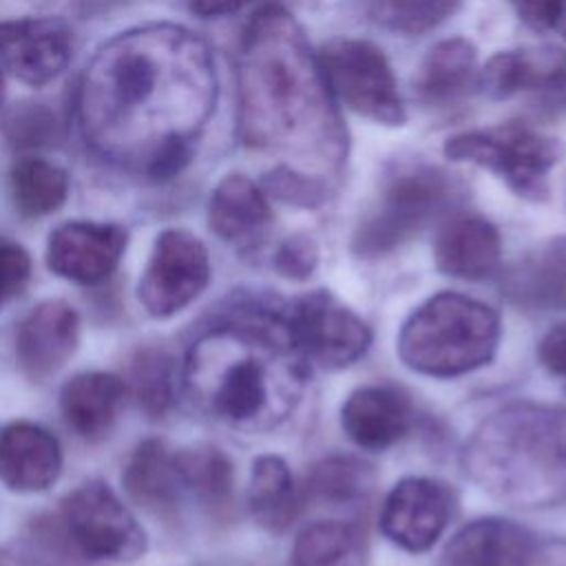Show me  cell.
I'll return each instance as SVG.
<instances>
[{
	"mask_svg": "<svg viewBox=\"0 0 566 566\" xmlns=\"http://www.w3.org/2000/svg\"><path fill=\"white\" fill-rule=\"evenodd\" d=\"M214 104L208 44L186 27L157 22L97 49L77 88V122L99 157L166 181L190 164Z\"/></svg>",
	"mask_w": 566,
	"mask_h": 566,
	"instance_id": "obj_1",
	"label": "cell"
},
{
	"mask_svg": "<svg viewBox=\"0 0 566 566\" xmlns=\"http://www.w3.org/2000/svg\"><path fill=\"white\" fill-rule=\"evenodd\" d=\"M239 137L245 146L338 172L347 133L301 24L281 7H263L239 51ZM307 172V170H305Z\"/></svg>",
	"mask_w": 566,
	"mask_h": 566,
	"instance_id": "obj_2",
	"label": "cell"
},
{
	"mask_svg": "<svg viewBox=\"0 0 566 566\" xmlns=\"http://www.w3.org/2000/svg\"><path fill=\"white\" fill-rule=\"evenodd\" d=\"M181 380L210 418L239 431H265L296 407L305 367L283 316L239 310L192 343Z\"/></svg>",
	"mask_w": 566,
	"mask_h": 566,
	"instance_id": "obj_3",
	"label": "cell"
},
{
	"mask_svg": "<svg viewBox=\"0 0 566 566\" xmlns=\"http://www.w3.org/2000/svg\"><path fill=\"white\" fill-rule=\"evenodd\" d=\"M467 473L517 509L566 502V413L517 402L486 418L464 451Z\"/></svg>",
	"mask_w": 566,
	"mask_h": 566,
	"instance_id": "obj_4",
	"label": "cell"
},
{
	"mask_svg": "<svg viewBox=\"0 0 566 566\" xmlns=\"http://www.w3.org/2000/svg\"><path fill=\"white\" fill-rule=\"evenodd\" d=\"M500 340L497 314L469 296L442 292L424 301L402 325L400 360L427 376L451 378L486 365Z\"/></svg>",
	"mask_w": 566,
	"mask_h": 566,
	"instance_id": "obj_5",
	"label": "cell"
},
{
	"mask_svg": "<svg viewBox=\"0 0 566 566\" xmlns=\"http://www.w3.org/2000/svg\"><path fill=\"white\" fill-rule=\"evenodd\" d=\"M458 195V186L436 166L398 170L382 186L352 237L358 256H380L413 239L440 217Z\"/></svg>",
	"mask_w": 566,
	"mask_h": 566,
	"instance_id": "obj_6",
	"label": "cell"
},
{
	"mask_svg": "<svg viewBox=\"0 0 566 566\" xmlns=\"http://www.w3.org/2000/svg\"><path fill=\"white\" fill-rule=\"evenodd\" d=\"M444 155L491 170L520 197L539 201L548 195V175L564 157V144L524 124H502L449 137Z\"/></svg>",
	"mask_w": 566,
	"mask_h": 566,
	"instance_id": "obj_7",
	"label": "cell"
},
{
	"mask_svg": "<svg viewBox=\"0 0 566 566\" xmlns=\"http://www.w3.org/2000/svg\"><path fill=\"white\" fill-rule=\"evenodd\" d=\"M318 62L332 95L354 113L387 126L405 124L402 97L378 46L367 40L338 38L321 49Z\"/></svg>",
	"mask_w": 566,
	"mask_h": 566,
	"instance_id": "obj_8",
	"label": "cell"
},
{
	"mask_svg": "<svg viewBox=\"0 0 566 566\" xmlns=\"http://www.w3.org/2000/svg\"><path fill=\"white\" fill-rule=\"evenodd\" d=\"M62 522L75 548L95 562H135L146 553V533L117 493L91 480L62 500Z\"/></svg>",
	"mask_w": 566,
	"mask_h": 566,
	"instance_id": "obj_9",
	"label": "cell"
},
{
	"mask_svg": "<svg viewBox=\"0 0 566 566\" xmlns=\"http://www.w3.org/2000/svg\"><path fill=\"white\" fill-rule=\"evenodd\" d=\"M208 279L210 259L201 239L184 228H166L155 239L137 298L153 318H168L190 305Z\"/></svg>",
	"mask_w": 566,
	"mask_h": 566,
	"instance_id": "obj_10",
	"label": "cell"
},
{
	"mask_svg": "<svg viewBox=\"0 0 566 566\" xmlns=\"http://www.w3.org/2000/svg\"><path fill=\"white\" fill-rule=\"evenodd\" d=\"M283 325L298 354L323 367H345L358 360L371 340L363 318L325 290L296 298Z\"/></svg>",
	"mask_w": 566,
	"mask_h": 566,
	"instance_id": "obj_11",
	"label": "cell"
},
{
	"mask_svg": "<svg viewBox=\"0 0 566 566\" xmlns=\"http://www.w3.org/2000/svg\"><path fill=\"white\" fill-rule=\"evenodd\" d=\"M478 84L493 99L531 93L537 108L562 115L566 113V51L533 46L495 53L480 71Z\"/></svg>",
	"mask_w": 566,
	"mask_h": 566,
	"instance_id": "obj_12",
	"label": "cell"
},
{
	"mask_svg": "<svg viewBox=\"0 0 566 566\" xmlns=\"http://www.w3.org/2000/svg\"><path fill=\"white\" fill-rule=\"evenodd\" d=\"M73 57V31L62 18L27 15L0 22V64L29 86L53 82Z\"/></svg>",
	"mask_w": 566,
	"mask_h": 566,
	"instance_id": "obj_13",
	"label": "cell"
},
{
	"mask_svg": "<svg viewBox=\"0 0 566 566\" xmlns=\"http://www.w3.org/2000/svg\"><path fill=\"white\" fill-rule=\"evenodd\" d=\"M128 232L117 223L66 221L46 241V265L53 274L93 285L113 274L126 250Z\"/></svg>",
	"mask_w": 566,
	"mask_h": 566,
	"instance_id": "obj_14",
	"label": "cell"
},
{
	"mask_svg": "<svg viewBox=\"0 0 566 566\" xmlns=\"http://www.w3.org/2000/svg\"><path fill=\"white\" fill-rule=\"evenodd\" d=\"M451 515L449 489L431 478H405L385 500L380 528L409 553H422L442 535Z\"/></svg>",
	"mask_w": 566,
	"mask_h": 566,
	"instance_id": "obj_15",
	"label": "cell"
},
{
	"mask_svg": "<svg viewBox=\"0 0 566 566\" xmlns=\"http://www.w3.org/2000/svg\"><path fill=\"white\" fill-rule=\"evenodd\" d=\"M80 343V316L60 298L38 303L18 325L15 358L31 380L57 374L75 354Z\"/></svg>",
	"mask_w": 566,
	"mask_h": 566,
	"instance_id": "obj_16",
	"label": "cell"
},
{
	"mask_svg": "<svg viewBox=\"0 0 566 566\" xmlns=\"http://www.w3.org/2000/svg\"><path fill=\"white\" fill-rule=\"evenodd\" d=\"M62 473L57 438L35 422H11L0 433V482L18 493L49 489Z\"/></svg>",
	"mask_w": 566,
	"mask_h": 566,
	"instance_id": "obj_17",
	"label": "cell"
},
{
	"mask_svg": "<svg viewBox=\"0 0 566 566\" xmlns=\"http://www.w3.org/2000/svg\"><path fill=\"white\" fill-rule=\"evenodd\" d=\"M433 259L438 270L449 276L482 281L500 268V234L495 226L482 217H451L436 234Z\"/></svg>",
	"mask_w": 566,
	"mask_h": 566,
	"instance_id": "obj_18",
	"label": "cell"
},
{
	"mask_svg": "<svg viewBox=\"0 0 566 566\" xmlns=\"http://www.w3.org/2000/svg\"><path fill=\"white\" fill-rule=\"evenodd\" d=\"M533 559V535L500 517H484L462 526L442 553V566H531Z\"/></svg>",
	"mask_w": 566,
	"mask_h": 566,
	"instance_id": "obj_19",
	"label": "cell"
},
{
	"mask_svg": "<svg viewBox=\"0 0 566 566\" xmlns=\"http://www.w3.org/2000/svg\"><path fill=\"white\" fill-rule=\"evenodd\" d=\"M340 422L358 447L380 451L402 438L411 427V402L394 387H363L345 400Z\"/></svg>",
	"mask_w": 566,
	"mask_h": 566,
	"instance_id": "obj_20",
	"label": "cell"
},
{
	"mask_svg": "<svg viewBox=\"0 0 566 566\" xmlns=\"http://www.w3.org/2000/svg\"><path fill=\"white\" fill-rule=\"evenodd\" d=\"M272 221V210L261 186L250 177L232 172L226 175L212 190L208 203L210 230L234 245H256Z\"/></svg>",
	"mask_w": 566,
	"mask_h": 566,
	"instance_id": "obj_21",
	"label": "cell"
},
{
	"mask_svg": "<svg viewBox=\"0 0 566 566\" xmlns=\"http://www.w3.org/2000/svg\"><path fill=\"white\" fill-rule=\"evenodd\" d=\"M478 51L464 38H451L438 42L422 60L413 91L420 104L431 108H444L471 93L478 84Z\"/></svg>",
	"mask_w": 566,
	"mask_h": 566,
	"instance_id": "obj_22",
	"label": "cell"
},
{
	"mask_svg": "<svg viewBox=\"0 0 566 566\" xmlns=\"http://www.w3.org/2000/svg\"><path fill=\"white\" fill-rule=\"evenodd\" d=\"M126 382L111 371H82L64 382L60 409L66 424L86 440L102 438L124 402Z\"/></svg>",
	"mask_w": 566,
	"mask_h": 566,
	"instance_id": "obj_23",
	"label": "cell"
},
{
	"mask_svg": "<svg viewBox=\"0 0 566 566\" xmlns=\"http://www.w3.org/2000/svg\"><path fill=\"white\" fill-rule=\"evenodd\" d=\"M124 486L128 495L155 515H170L177 511L184 482L172 453L161 440H144L137 444L124 469Z\"/></svg>",
	"mask_w": 566,
	"mask_h": 566,
	"instance_id": "obj_24",
	"label": "cell"
},
{
	"mask_svg": "<svg viewBox=\"0 0 566 566\" xmlns=\"http://www.w3.org/2000/svg\"><path fill=\"white\" fill-rule=\"evenodd\" d=\"M506 290L524 305L566 310V237L546 241L517 263L506 279Z\"/></svg>",
	"mask_w": 566,
	"mask_h": 566,
	"instance_id": "obj_25",
	"label": "cell"
},
{
	"mask_svg": "<svg viewBox=\"0 0 566 566\" xmlns=\"http://www.w3.org/2000/svg\"><path fill=\"white\" fill-rule=\"evenodd\" d=\"M248 506L252 517L270 528L283 531L298 511V495L287 464L279 455L254 460L248 484Z\"/></svg>",
	"mask_w": 566,
	"mask_h": 566,
	"instance_id": "obj_26",
	"label": "cell"
},
{
	"mask_svg": "<svg viewBox=\"0 0 566 566\" xmlns=\"http://www.w3.org/2000/svg\"><path fill=\"white\" fill-rule=\"evenodd\" d=\"M13 206L24 217L55 212L69 195V175L53 161L35 155L20 157L9 175Z\"/></svg>",
	"mask_w": 566,
	"mask_h": 566,
	"instance_id": "obj_27",
	"label": "cell"
},
{
	"mask_svg": "<svg viewBox=\"0 0 566 566\" xmlns=\"http://www.w3.org/2000/svg\"><path fill=\"white\" fill-rule=\"evenodd\" d=\"M360 542L354 526L323 520L305 526L292 548V566H354Z\"/></svg>",
	"mask_w": 566,
	"mask_h": 566,
	"instance_id": "obj_28",
	"label": "cell"
},
{
	"mask_svg": "<svg viewBox=\"0 0 566 566\" xmlns=\"http://www.w3.org/2000/svg\"><path fill=\"white\" fill-rule=\"evenodd\" d=\"M184 489H190L208 509H221L232 493V467L214 447H192L177 453Z\"/></svg>",
	"mask_w": 566,
	"mask_h": 566,
	"instance_id": "obj_29",
	"label": "cell"
},
{
	"mask_svg": "<svg viewBox=\"0 0 566 566\" xmlns=\"http://www.w3.org/2000/svg\"><path fill=\"white\" fill-rule=\"evenodd\" d=\"M462 0H367L369 20L391 33L420 35L449 20Z\"/></svg>",
	"mask_w": 566,
	"mask_h": 566,
	"instance_id": "obj_30",
	"label": "cell"
},
{
	"mask_svg": "<svg viewBox=\"0 0 566 566\" xmlns=\"http://www.w3.org/2000/svg\"><path fill=\"white\" fill-rule=\"evenodd\" d=\"M177 374L172 358L161 349H144L130 365V389L142 411L164 416L175 402Z\"/></svg>",
	"mask_w": 566,
	"mask_h": 566,
	"instance_id": "obj_31",
	"label": "cell"
},
{
	"mask_svg": "<svg viewBox=\"0 0 566 566\" xmlns=\"http://www.w3.org/2000/svg\"><path fill=\"white\" fill-rule=\"evenodd\" d=\"M0 130L9 146L18 150H38L53 144L57 135V122L46 104L20 102L4 111Z\"/></svg>",
	"mask_w": 566,
	"mask_h": 566,
	"instance_id": "obj_32",
	"label": "cell"
},
{
	"mask_svg": "<svg viewBox=\"0 0 566 566\" xmlns=\"http://www.w3.org/2000/svg\"><path fill=\"white\" fill-rule=\"evenodd\" d=\"M369 484L367 469L352 458H329L314 467L310 491L327 502H352Z\"/></svg>",
	"mask_w": 566,
	"mask_h": 566,
	"instance_id": "obj_33",
	"label": "cell"
},
{
	"mask_svg": "<svg viewBox=\"0 0 566 566\" xmlns=\"http://www.w3.org/2000/svg\"><path fill=\"white\" fill-rule=\"evenodd\" d=\"M261 190L283 203L303 208H316L327 197V186L323 179L285 164L276 166L263 177Z\"/></svg>",
	"mask_w": 566,
	"mask_h": 566,
	"instance_id": "obj_34",
	"label": "cell"
},
{
	"mask_svg": "<svg viewBox=\"0 0 566 566\" xmlns=\"http://www.w3.org/2000/svg\"><path fill=\"white\" fill-rule=\"evenodd\" d=\"M31 274L29 252L7 239H0V307L22 292Z\"/></svg>",
	"mask_w": 566,
	"mask_h": 566,
	"instance_id": "obj_35",
	"label": "cell"
},
{
	"mask_svg": "<svg viewBox=\"0 0 566 566\" xmlns=\"http://www.w3.org/2000/svg\"><path fill=\"white\" fill-rule=\"evenodd\" d=\"M316 259L318 252L314 241L305 234H296L281 243L274 256V265L287 279H307L316 265Z\"/></svg>",
	"mask_w": 566,
	"mask_h": 566,
	"instance_id": "obj_36",
	"label": "cell"
},
{
	"mask_svg": "<svg viewBox=\"0 0 566 566\" xmlns=\"http://www.w3.org/2000/svg\"><path fill=\"white\" fill-rule=\"evenodd\" d=\"M509 4L533 31H555L566 0H509Z\"/></svg>",
	"mask_w": 566,
	"mask_h": 566,
	"instance_id": "obj_37",
	"label": "cell"
},
{
	"mask_svg": "<svg viewBox=\"0 0 566 566\" xmlns=\"http://www.w3.org/2000/svg\"><path fill=\"white\" fill-rule=\"evenodd\" d=\"M539 360L553 374L566 376V323L553 327L539 343Z\"/></svg>",
	"mask_w": 566,
	"mask_h": 566,
	"instance_id": "obj_38",
	"label": "cell"
},
{
	"mask_svg": "<svg viewBox=\"0 0 566 566\" xmlns=\"http://www.w3.org/2000/svg\"><path fill=\"white\" fill-rule=\"evenodd\" d=\"M188 9L201 18H221L237 13L243 9L250 0H186Z\"/></svg>",
	"mask_w": 566,
	"mask_h": 566,
	"instance_id": "obj_39",
	"label": "cell"
},
{
	"mask_svg": "<svg viewBox=\"0 0 566 566\" xmlns=\"http://www.w3.org/2000/svg\"><path fill=\"white\" fill-rule=\"evenodd\" d=\"M555 31H557L562 38H566V7H564V13H562V18H559Z\"/></svg>",
	"mask_w": 566,
	"mask_h": 566,
	"instance_id": "obj_40",
	"label": "cell"
},
{
	"mask_svg": "<svg viewBox=\"0 0 566 566\" xmlns=\"http://www.w3.org/2000/svg\"><path fill=\"white\" fill-rule=\"evenodd\" d=\"M2 97H4V80H2V73H0V104H2Z\"/></svg>",
	"mask_w": 566,
	"mask_h": 566,
	"instance_id": "obj_41",
	"label": "cell"
}]
</instances>
